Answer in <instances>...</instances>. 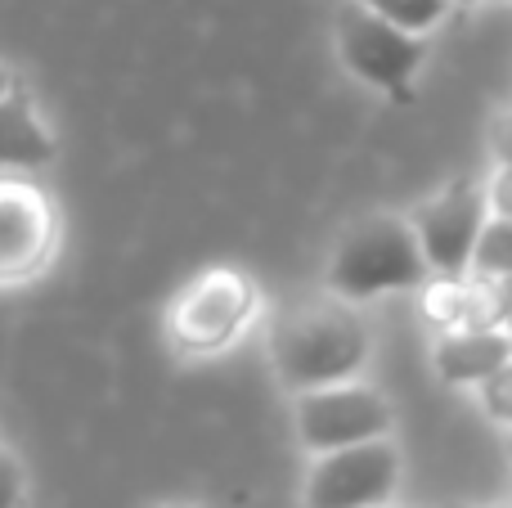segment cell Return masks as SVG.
<instances>
[{
  "mask_svg": "<svg viewBox=\"0 0 512 508\" xmlns=\"http://www.w3.org/2000/svg\"><path fill=\"white\" fill-rule=\"evenodd\" d=\"M400 459L387 441H355L342 450H324L319 468L310 473L306 508H373L391 495Z\"/></svg>",
  "mask_w": 512,
  "mask_h": 508,
  "instance_id": "obj_3",
  "label": "cell"
},
{
  "mask_svg": "<svg viewBox=\"0 0 512 508\" xmlns=\"http://www.w3.org/2000/svg\"><path fill=\"white\" fill-rule=\"evenodd\" d=\"M252 311V284L239 270H212L185 293L176 311V338L185 347H221L225 338H234L243 324V315Z\"/></svg>",
  "mask_w": 512,
  "mask_h": 508,
  "instance_id": "obj_7",
  "label": "cell"
},
{
  "mask_svg": "<svg viewBox=\"0 0 512 508\" xmlns=\"http://www.w3.org/2000/svg\"><path fill=\"white\" fill-rule=\"evenodd\" d=\"M373 508H378V504H373Z\"/></svg>",
  "mask_w": 512,
  "mask_h": 508,
  "instance_id": "obj_16",
  "label": "cell"
},
{
  "mask_svg": "<svg viewBox=\"0 0 512 508\" xmlns=\"http://www.w3.org/2000/svg\"><path fill=\"white\" fill-rule=\"evenodd\" d=\"M23 500V468L9 450H0V508H18Z\"/></svg>",
  "mask_w": 512,
  "mask_h": 508,
  "instance_id": "obj_13",
  "label": "cell"
},
{
  "mask_svg": "<svg viewBox=\"0 0 512 508\" xmlns=\"http://www.w3.org/2000/svg\"><path fill=\"white\" fill-rule=\"evenodd\" d=\"M481 383H490V410H495L499 419H508V365L495 369L490 378H481Z\"/></svg>",
  "mask_w": 512,
  "mask_h": 508,
  "instance_id": "obj_14",
  "label": "cell"
},
{
  "mask_svg": "<svg viewBox=\"0 0 512 508\" xmlns=\"http://www.w3.org/2000/svg\"><path fill=\"white\" fill-rule=\"evenodd\" d=\"M342 54L364 81L391 90V95H405L409 77L423 59V45L414 41V32H400L373 9H351L342 18Z\"/></svg>",
  "mask_w": 512,
  "mask_h": 508,
  "instance_id": "obj_6",
  "label": "cell"
},
{
  "mask_svg": "<svg viewBox=\"0 0 512 508\" xmlns=\"http://www.w3.org/2000/svg\"><path fill=\"white\" fill-rule=\"evenodd\" d=\"M45 239V221L27 198L0 194V266H18L27 261Z\"/></svg>",
  "mask_w": 512,
  "mask_h": 508,
  "instance_id": "obj_10",
  "label": "cell"
},
{
  "mask_svg": "<svg viewBox=\"0 0 512 508\" xmlns=\"http://www.w3.org/2000/svg\"><path fill=\"white\" fill-rule=\"evenodd\" d=\"M369 338L355 311L337 302H306L274 324V365L288 387H328L360 369Z\"/></svg>",
  "mask_w": 512,
  "mask_h": 508,
  "instance_id": "obj_1",
  "label": "cell"
},
{
  "mask_svg": "<svg viewBox=\"0 0 512 508\" xmlns=\"http://www.w3.org/2000/svg\"><path fill=\"white\" fill-rule=\"evenodd\" d=\"M391 410L373 387H310L297 401V432L310 450H342L355 441L382 437Z\"/></svg>",
  "mask_w": 512,
  "mask_h": 508,
  "instance_id": "obj_4",
  "label": "cell"
},
{
  "mask_svg": "<svg viewBox=\"0 0 512 508\" xmlns=\"http://www.w3.org/2000/svg\"><path fill=\"white\" fill-rule=\"evenodd\" d=\"M486 212V189L472 185V180H454L441 198H432L409 225L427 266H436L445 279H459L468 270L472 243L486 225Z\"/></svg>",
  "mask_w": 512,
  "mask_h": 508,
  "instance_id": "obj_5",
  "label": "cell"
},
{
  "mask_svg": "<svg viewBox=\"0 0 512 508\" xmlns=\"http://www.w3.org/2000/svg\"><path fill=\"white\" fill-rule=\"evenodd\" d=\"M54 158V140L36 126L32 104L23 95H0V167H45Z\"/></svg>",
  "mask_w": 512,
  "mask_h": 508,
  "instance_id": "obj_9",
  "label": "cell"
},
{
  "mask_svg": "<svg viewBox=\"0 0 512 508\" xmlns=\"http://www.w3.org/2000/svg\"><path fill=\"white\" fill-rule=\"evenodd\" d=\"M512 356L508 338L504 333H454V338H445L441 347H436V369H441V378H450V383H481V378H490L495 369H504Z\"/></svg>",
  "mask_w": 512,
  "mask_h": 508,
  "instance_id": "obj_8",
  "label": "cell"
},
{
  "mask_svg": "<svg viewBox=\"0 0 512 508\" xmlns=\"http://www.w3.org/2000/svg\"><path fill=\"white\" fill-rule=\"evenodd\" d=\"M445 5H450V0H369L373 14L396 23L400 32H423V27H432L436 18L445 14Z\"/></svg>",
  "mask_w": 512,
  "mask_h": 508,
  "instance_id": "obj_12",
  "label": "cell"
},
{
  "mask_svg": "<svg viewBox=\"0 0 512 508\" xmlns=\"http://www.w3.org/2000/svg\"><path fill=\"white\" fill-rule=\"evenodd\" d=\"M468 261H477L481 275H495V279L508 275L512 270V225H508V216H495V221L486 216V225H481Z\"/></svg>",
  "mask_w": 512,
  "mask_h": 508,
  "instance_id": "obj_11",
  "label": "cell"
},
{
  "mask_svg": "<svg viewBox=\"0 0 512 508\" xmlns=\"http://www.w3.org/2000/svg\"><path fill=\"white\" fill-rule=\"evenodd\" d=\"M5 90H9V68L0 63V95H5Z\"/></svg>",
  "mask_w": 512,
  "mask_h": 508,
  "instance_id": "obj_15",
  "label": "cell"
},
{
  "mask_svg": "<svg viewBox=\"0 0 512 508\" xmlns=\"http://www.w3.org/2000/svg\"><path fill=\"white\" fill-rule=\"evenodd\" d=\"M427 270L423 248H418L414 230L396 216H373V221L355 225L342 239L328 270V284L342 297H373L382 288H405L418 284Z\"/></svg>",
  "mask_w": 512,
  "mask_h": 508,
  "instance_id": "obj_2",
  "label": "cell"
}]
</instances>
